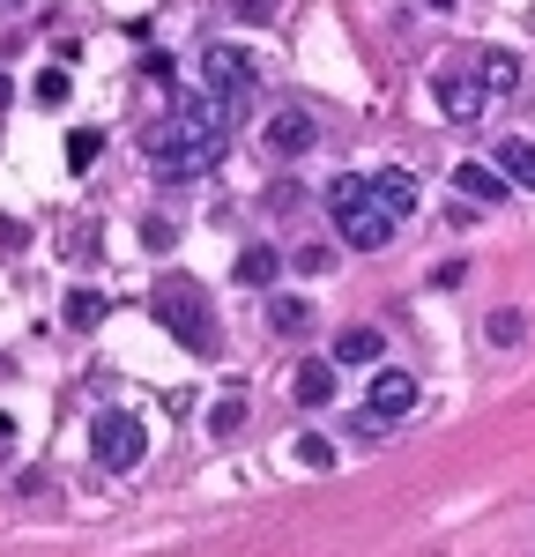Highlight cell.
Masks as SVG:
<instances>
[{"label": "cell", "instance_id": "obj_1", "mask_svg": "<svg viewBox=\"0 0 535 557\" xmlns=\"http://www.w3.org/2000/svg\"><path fill=\"white\" fill-rule=\"evenodd\" d=\"M327 209H335V231L350 238L357 253H387L395 246V209L372 194V178H327Z\"/></svg>", "mask_w": 535, "mask_h": 557}, {"label": "cell", "instance_id": "obj_2", "mask_svg": "<svg viewBox=\"0 0 535 557\" xmlns=\"http://www.w3.org/2000/svg\"><path fill=\"white\" fill-rule=\"evenodd\" d=\"M149 312H157V327H164L178 349H194V357L216 349V312H209V290H201L194 275H164L157 298H149Z\"/></svg>", "mask_w": 535, "mask_h": 557}, {"label": "cell", "instance_id": "obj_3", "mask_svg": "<svg viewBox=\"0 0 535 557\" xmlns=\"http://www.w3.org/2000/svg\"><path fill=\"white\" fill-rule=\"evenodd\" d=\"M216 157H223L216 141H186V134H157V141H149V164H157V178H201Z\"/></svg>", "mask_w": 535, "mask_h": 557}, {"label": "cell", "instance_id": "obj_4", "mask_svg": "<svg viewBox=\"0 0 535 557\" xmlns=\"http://www.w3.org/2000/svg\"><path fill=\"white\" fill-rule=\"evenodd\" d=\"M89 446H97V461H104V469H134V461H141V417L104 409L97 431H89Z\"/></svg>", "mask_w": 535, "mask_h": 557}, {"label": "cell", "instance_id": "obj_5", "mask_svg": "<svg viewBox=\"0 0 535 557\" xmlns=\"http://www.w3.org/2000/svg\"><path fill=\"white\" fill-rule=\"evenodd\" d=\"M201 75H209V89L238 97V89H253V60H246L238 45H209V52H201Z\"/></svg>", "mask_w": 535, "mask_h": 557}, {"label": "cell", "instance_id": "obj_6", "mask_svg": "<svg viewBox=\"0 0 535 557\" xmlns=\"http://www.w3.org/2000/svg\"><path fill=\"white\" fill-rule=\"evenodd\" d=\"M364 409H372L380 424L409 417V409H416V380H409V372H380V380H372V394H364Z\"/></svg>", "mask_w": 535, "mask_h": 557}, {"label": "cell", "instance_id": "obj_7", "mask_svg": "<svg viewBox=\"0 0 535 557\" xmlns=\"http://www.w3.org/2000/svg\"><path fill=\"white\" fill-rule=\"evenodd\" d=\"M290 401H298V409H327V401H335V357H312V364H298Z\"/></svg>", "mask_w": 535, "mask_h": 557}, {"label": "cell", "instance_id": "obj_8", "mask_svg": "<svg viewBox=\"0 0 535 557\" xmlns=\"http://www.w3.org/2000/svg\"><path fill=\"white\" fill-rule=\"evenodd\" d=\"M453 194H461V201H506V194H513V178L498 172V164H461V172H453Z\"/></svg>", "mask_w": 535, "mask_h": 557}, {"label": "cell", "instance_id": "obj_9", "mask_svg": "<svg viewBox=\"0 0 535 557\" xmlns=\"http://www.w3.org/2000/svg\"><path fill=\"white\" fill-rule=\"evenodd\" d=\"M312 112H298V104H290V112H275V120H268V149H275V157H298V149H312Z\"/></svg>", "mask_w": 535, "mask_h": 557}, {"label": "cell", "instance_id": "obj_10", "mask_svg": "<svg viewBox=\"0 0 535 557\" xmlns=\"http://www.w3.org/2000/svg\"><path fill=\"white\" fill-rule=\"evenodd\" d=\"M275 275H283V253H275V246H246L238 268H231V283H246V290H268Z\"/></svg>", "mask_w": 535, "mask_h": 557}, {"label": "cell", "instance_id": "obj_11", "mask_svg": "<svg viewBox=\"0 0 535 557\" xmlns=\"http://www.w3.org/2000/svg\"><path fill=\"white\" fill-rule=\"evenodd\" d=\"M380 349H387V335H380V327H343L327 357H335V364H372Z\"/></svg>", "mask_w": 535, "mask_h": 557}, {"label": "cell", "instance_id": "obj_12", "mask_svg": "<svg viewBox=\"0 0 535 557\" xmlns=\"http://www.w3.org/2000/svg\"><path fill=\"white\" fill-rule=\"evenodd\" d=\"M476 83H484L490 97H513V89H521V60H513V52H484V60H476Z\"/></svg>", "mask_w": 535, "mask_h": 557}, {"label": "cell", "instance_id": "obj_13", "mask_svg": "<svg viewBox=\"0 0 535 557\" xmlns=\"http://www.w3.org/2000/svg\"><path fill=\"white\" fill-rule=\"evenodd\" d=\"M498 172L513 178L521 194H535V141H498Z\"/></svg>", "mask_w": 535, "mask_h": 557}, {"label": "cell", "instance_id": "obj_14", "mask_svg": "<svg viewBox=\"0 0 535 557\" xmlns=\"http://www.w3.org/2000/svg\"><path fill=\"white\" fill-rule=\"evenodd\" d=\"M372 194H380L395 215H416V178H409V172H380V178H372Z\"/></svg>", "mask_w": 535, "mask_h": 557}, {"label": "cell", "instance_id": "obj_15", "mask_svg": "<svg viewBox=\"0 0 535 557\" xmlns=\"http://www.w3.org/2000/svg\"><path fill=\"white\" fill-rule=\"evenodd\" d=\"M484 104H490L484 83H446V120H476Z\"/></svg>", "mask_w": 535, "mask_h": 557}, {"label": "cell", "instance_id": "obj_16", "mask_svg": "<svg viewBox=\"0 0 535 557\" xmlns=\"http://www.w3.org/2000/svg\"><path fill=\"white\" fill-rule=\"evenodd\" d=\"M104 290H67V327H104Z\"/></svg>", "mask_w": 535, "mask_h": 557}, {"label": "cell", "instance_id": "obj_17", "mask_svg": "<svg viewBox=\"0 0 535 557\" xmlns=\"http://www.w3.org/2000/svg\"><path fill=\"white\" fill-rule=\"evenodd\" d=\"M268 327L298 335V327H312V305H306V298H268Z\"/></svg>", "mask_w": 535, "mask_h": 557}, {"label": "cell", "instance_id": "obj_18", "mask_svg": "<svg viewBox=\"0 0 535 557\" xmlns=\"http://www.w3.org/2000/svg\"><path fill=\"white\" fill-rule=\"evenodd\" d=\"M97 149H104V134L75 127V134H67V172H89V164H97Z\"/></svg>", "mask_w": 535, "mask_h": 557}, {"label": "cell", "instance_id": "obj_19", "mask_svg": "<svg viewBox=\"0 0 535 557\" xmlns=\"http://www.w3.org/2000/svg\"><path fill=\"white\" fill-rule=\"evenodd\" d=\"M30 97H38L45 112H52V104H67V97H75V83H67V67H45V75H38V89H30Z\"/></svg>", "mask_w": 535, "mask_h": 557}, {"label": "cell", "instance_id": "obj_20", "mask_svg": "<svg viewBox=\"0 0 535 557\" xmlns=\"http://www.w3.org/2000/svg\"><path fill=\"white\" fill-rule=\"evenodd\" d=\"M290 454H298V461H306V469H335V461H343V454H335V446H327V438H320V431H306V438H298V446H290Z\"/></svg>", "mask_w": 535, "mask_h": 557}, {"label": "cell", "instance_id": "obj_21", "mask_svg": "<svg viewBox=\"0 0 535 557\" xmlns=\"http://www.w3.org/2000/svg\"><path fill=\"white\" fill-rule=\"evenodd\" d=\"M521 335H528V320H521L513 305H506V312H490V343H498V349H513Z\"/></svg>", "mask_w": 535, "mask_h": 557}, {"label": "cell", "instance_id": "obj_22", "mask_svg": "<svg viewBox=\"0 0 535 557\" xmlns=\"http://www.w3.org/2000/svg\"><path fill=\"white\" fill-rule=\"evenodd\" d=\"M238 424H246V401H238V394L209 409V431H216V438H231V431H238Z\"/></svg>", "mask_w": 535, "mask_h": 557}, {"label": "cell", "instance_id": "obj_23", "mask_svg": "<svg viewBox=\"0 0 535 557\" xmlns=\"http://www.w3.org/2000/svg\"><path fill=\"white\" fill-rule=\"evenodd\" d=\"M30 246V223H15V215H0V253H23Z\"/></svg>", "mask_w": 535, "mask_h": 557}, {"label": "cell", "instance_id": "obj_24", "mask_svg": "<svg viewBox=\"0 0 535 557\" xmlns=\"http://www.w3.org/2000/svg\"><path fill=\"white\" fill-rule=\"evenodd\" d=\"M275 8H283V0H238V23H268Z\"/></svg>", "mask_w": 535, "mask_h": 557}, {"label": "cell", "instance_id": "obj_25", "mask_svg": "<svg viewBox=\"0 0 535 557\" xmlns=\"http://www.w3.org/2000/svg\"><path fill=\"white\" fill-rule=\"evenodd\" d=\"M327 260H335L327 246H306V253H298V268H306V275H327Z\"/></svg>", "mask_w": 535, "mask_h": 557}, {"label": "cell", "instance_id": "obj_26", "mask_svg": "<svg viewBox=\"0 0 535 557\" xmlns=\"http://www.w3.org/2000/svg\"><path fill=\"white\" fill-rule=\"evenodd\" d=\"M8 446H15V424L0 417V469H8Z\"/></svg>", "mask_w": 535, "mask_h": 557}, {"label": "cell", "instance_id": "obj_27", "mask_svg": "<svg viewBox=\"0 0 535 557\" xmlns=\"http://www.w3.org/2000/svg\"><path fill=\"white\" fill-rule=\"evenodd\" d=\"M0 104H8V75H0Z\"/></svg>", "mask_w": 535, "mask_h": 557}, {"label": "cell", "instance_id": "obj_28", "mask_svg": "<svg viewBox=\"0 0 535 557\" xmlns=\"http://www.w3.org/2000/svg\"><path fill=\"white\" fill-rule=\"evenodd\" d=\"M0 8H23V0H0Z\"/></svg>", "mask_w": 535, "mask_h": 557}]
</instances>
